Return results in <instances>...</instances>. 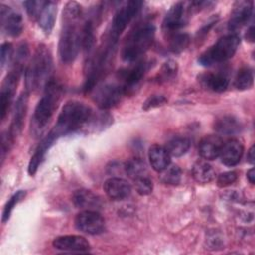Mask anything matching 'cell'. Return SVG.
Here are the masks:
<instances>
[{
    "instance_id": "1",
    "label": "cell",
    "mask_w": 255,
    "mask_h": 255,
    "mask_svg": "<svg viewBox=\"0 0 255 255\" xmlns=\"http://www.w3.org/2000/svg\"><path fill=\"white\" fill-rule=\"evenodd\" d=\"M83 15L82 6L70 1L63 10V25L59 39V56L65 64L75 61L81 48V18Z\"/></svg>"
},
{
    "instance_id": "2",
    "label": "cell",
    "mask_w": 255,
    "mask_h": 255,
    "mask_svg": "<svg viewBox=\"0 0 255 255\" xmlns=\"http://www.w3.org/2000/svg\"><path fill=\"white\" fill-rule=\"evenodd\" d=\"M96 113L83 102L69 101L62 108L56 125L50 130V134L57 140L59 137L80 132L90 131Z\"/></svg>"
},
{
    "instance_id": "3",
    "label": "cell",
    "mask_w": 255,
    "mask_h": 255,
    "mask_svg": "<svg viewBox=\"0 0 255 255\" xmlns=\"http://www.w3.org/2000/svg\"><path fill=\"white\" fill-rule=\"evenodd\" d=\"M118 39L111 36L109 33L103 40L102 45L89 57L85 67V83L83 90L85 93L92 92L109 72L116 52Z\"/></svg>"
},
{
    "instance_id": "4",
    "label": "cell",
    "mask_w": 255,
    "mask_h": 255,
    "mask_svg": "<svg viewBox=\"0 0 255 255\" xmlns=\"http://www.w3.org/2000/svg\"><path fill=\"white\" fill-rule=\"evenodd\" d=\"M53 59L52 55L44 44H40L28 65L25 72V84L27 92H34L45 89L52 80Z\"/></svg>"
},
{
    "instance_id": "5",
    "label": "cell",
    "mask_w": 255,
    "mask_h": 255,
    "mask_svg": "<svg viewBox=\"0 0 255 255\" xmlns=\"http://www.w3.org/2000/svg\"><path fill=\"white\" fill-rule=\"evenodd\" d=\"M63 95V87L53 79L44 89L43 96L39 100L32 118L34 132L41 133L52 120Z\"/></svg>"
},
{
    "instance_id": "6",
    "label": "cell",
    "mask_w": 255,
    "mask_h": 255,
    "mask_svg": "<svg viewBox=\"0 0 255 255\" xmlns=\"http://www.w3.org/2000/svg\"><path fill=\"white\" fill-rule=\"evenodd\" d=\"M155 36V27L152 23H142L137 25L127 37L123 49L122 59L132 63L137 60L152 46Z\"/></svg>"
},
{
    "instance_id": "7",
    "label": "cell",
    "mask_w": 255,
    "mask_h": 255,
    "mask_svg": "<svg viewBox=\"0 0 255 255\" xmlns=\"http://www.w3.org/2000/svg\"><path fill=\"white\" fill-rule=\"evenodd\" d=\"M239 44L240 38L237 34L225 35L199 56L198 63L205 67L223 63L234 56Z\"/></svg>"
},
{
    "instance_id": "8",
    "label": "cell",
    "mask_w": 255,
    "mask_h": 255,
    "mask_svg": "<svg viewBox=\"0 0 255 255\" xmlns=\"http://www.w3.org/2000/svg\"><path fill=\"white\" fill-rule=\"evenodd\" d=\"M23 65L13 63L11 70L4 79L0 93V117L3 121L13 103L17 86L23 72Z\"/></svg>"
},
{
    "instance_id": "9",
    "label": "cell",
    "mask_w": 255,
    "mask_h": 255,
    "mask_svg": "<svg viewBox=\"0 0 255 255\" xmlns=\"http://www.w3.org/2000/svg\"><path fill=\"white\" fill-rule=\"evenodd\" d=\"M142 6V2L138 0H131L125 2L116 12L109 34L116 39L126 30L128 25L132 21V19L138 14Z\"/></svg>"
},
{
    "instance_id": "10",
    "label": "cell",
    "mask_w": 255,
    "mask_h": 255,
    "mask_svg": "<svg viewBox=\"0 0 255 255\" xmlns=\"http://www.w3.org/2000/svg\"><path fill=\"white\" fill-rule=\"evenodd\" d=\"M93 100L103 111L116 107L126 95L123 87L118 82L106 83L94 89Z\"/></svg>"
},
{
    "instance_id": "11",
    "label": "cell",
    "mask_w": 255,
    "mask_h": 255,
    "mask_svg": "<svg viewBox=\"0 0 255 255\" xmlns=\"http://www.w3.org/2000/svg\"><path fill=\"white\" fill-rule=\"evenodd\" d=\"M147 63L144 60H137L135 64L119 71L118 83L123 87L126 95L134 92L147 71Z\"/></svg>"
},
{
    "instance_id": "12",
    "label": "cell",
    "mask_w": 255,
    "mask_h": 255,
    "mask_svg": "<svg viewBox=\"0 0 255 255\" xmlns=\"http://www.w3.org/2000/svg\"><path fill=\"white\" fill-rule=\"evenodd\" d=\"M75 226L84 233L97 235L104 232L106 222L97 210H82L76 215Z\"/></svg>"
},
{
    "instance_id": "13",
    "label": "cell",
    "mask_w": 255,
    "mask_h": 255,
    "mask_svg": "<svg viewBox=\"0 0 255 255\" xmlns=\"http://www.w3.org/2000/svg\"><path fill=\"white\" fill-rule=\"evenodd\" d=\"M28 100H29V92L25 91L19 96V98L16 101L11 125L9 129L7 130V134L13 143L22 132L27 110H28Z\"/></svg>"
},
{
    "instance_id": "14",
    "label": "cell",
    "mask_w": 255,
    "mask_h": 255,
    "mask_svg": "<svg viewBox=\"0 0 255 255\" xmlns=\"http://www.w3.org/2000/svg\"><path fill=\"white\" fill-rule=\"evenodd\" d=\"M187 22V9L184 3H175L165 15L162 21V31L167 37L178 33Z\"/></svg>"
},
{
    "instance_id": "15",
    "label": "cell",
    "mask_w": 255,
    "mask_h": 255,
    "mask_svg": "<svg viewBox=\"0 0 255 255\" xmlns=\"http://www.w3.org/2000/svg\"><path fill=\"white\" fill-rule=\"evenodd\" d=\"M253 14V2L249 0L237 1L232 9L228 21V30L231 34H236L240 31L251 19Z\"/></svg>"
},
{
    "instance_id": "16",
    "label": "cell",
    "mask_w": 255,
    "mask_h": 255,
    "mask_svg": "<svg viewBox=\"0 0 255 255\" xmlns=\"http://www.w3.org/2000/svg\"><path fill=\"white\" fill-rule=\"evenodd\" d=\"M0 18L3 32L12 38L19 37L24 29L23 18L21 14L13 11L10 7L0 5Z\"/></svg>"
},
{
    "instance_id": "17",
    "label": "cell",
    "mask_w": 255,
    "mask_h": 255,
    "mask_svg": "<svg viewBox=\"0 0 255 255\" xmlns=\"http://www.w3.org/2000/svg\"><path fill=\"white\" fill-rule=\"evenodd\" d=\"M53 246L61 251L88 252L91 249L90 242L80 235H62L53 240Z\"/></svg>"
},
{
    "instance_id": "18",
    "label": "cell",
    "mask_w": 255,
    "mask_h": 255,
    "mask_svg": "<svg viewBox=\"0 0 255 255\" xmlns=\"http://www.w3.org/2000/svg\"><path fill=\"white\" fill-rule=\"evenodd\" d=\"M57 15V3L53 1H42L40 9L38 11L36 21L43 30V32L49 35L55 25Z\"/></svg>"
},
{
    "instance_id": "19",
    "label": "cell",
    "mask_w": 255,
    "mask_h": 255,
    "mask_svg": "<svg viewBox=\"0 0 255 255\" xmlns=\"http://www.w3.org/2000/svg\"><path fill=\"white\" fill-rule=\"evenodd\" d=\"M244 152L243 144L235 138L228 139L227 141L223 142L221 151H220V159L221 162L226 166H234L236 165Z\"/></svg>"
},
{
    "instance_id": "20",
    "label": "cell",
    "mask_w": 255,
    "mask_h": 255,
    "mask_svg": "<svg viewBox=\"0 0 255 255\" xmlns=\"http://www.w3.org/2000/svg\"><path fill=\"white\" fill-rule=\"evenodd\" d=\"M106 194L114 200H123L131 193L130 184L121 177H110L104 183Z\"/></svg>"
},
{
    "instance_id": "21",
    "label": "cell",
    "mask_w": 255,
    "mask_h": 255,
    "mask_svg": "<svg viewBox=\"0 0 255 255\" xmlns=\"http://www.w3.org/2000/svg\"><path fill=\"white\" fill-rule=\"evenodd\" d=\"M223 140L220 136L209 134L204 136L198 145V152L205 160H214L220 155Z\"/></svg>"
},
{
    "instance_id": "22",
    "label": "cell",
    "mask_w": 255,
    "mask_h": 255,
    "mask_svg": "<svg viewBox=\"0 0 255 255\" xmlns=\"http://www.w3.org/2000/svg\"><path fill=\"white\" fill-rule=\"evenodd\" d=\"M74 205L82 210H98L102 207V199L99 195L88 189H78L73 193Z\"/></svg>"
},
{
    "instance_id": "23",
    "label": "cell",
    "mask_w": 255,
    "mask_h": 255,
    "mask_svg": "<svg viewBox=\"0 0 255 255\" xmlns=\"http://www.w3.org/2000/svg\"><path fill=\"white\" fill-rule=\"evenodd\" d=\"M199 80L204 88L215 93L226 91L229 85L228 76L222 72H208L202 74Z\"/></svg>"
},
{
    "instance_id": "24",
    "label": "cell",
    "mask_w": 255,
    "mask_h": 255,
    "mask_svg": "<svg viewBox=\"0 0 255 255\" xmlns=\"http://www.w3.org/2000/svg\"><path fill=\"white\" fill-rule=\"evenodd\" d=\"M55 141H56V139L50 133H48L42 139V141L39 143V145L37 146V148H36L34 154L32 155V157L29 161V164H28V173L31 176L35 175V173L37 172L43 159L45 158L47 151L50 149V147L54 144Z\"/></svg>"
},
{
    "instance_id": "25",
    "label": "cell",
    "mask_w": 255,
    "mask_h": 255,
    "mask_svg": "<svg viewBox=\"0 0 255 255\" xmlns=\"http://www.w3.org/2000/svg\"><path fill=\"white\" fill-rule=\"evenodd\" d=\"M148 159L153 170L163 171L170 164V155L166 148L159 144H152L148 149Z\"/></svg>"
},
{
    "instance_id": "26",
    "label": "cell",
    "mask_w": 255,
    "mask_h": 255,
    "mask_svg": "<svg viewBox=\"0 0 255 255\" xmlns=\"http://www.w3.org/2000/svg\"><path fill=\"white\" fill-rule=\"evenodd\" d=\"M213 128L218 133L225 135H234L241 131L242 125L235 117L230 115H224L214 121Z\"/></svg>"
},
{
    "instance_id": "27",
    "label": "cell",
    "mask_w": 255,
    "mask_h": 255,
    "mask_svg": "<svg viewBox=\"0 0 255 255\" xmlns=\"http://www.w3.org/2000/svg\"><path fill=\"white\" fill-rule=\"evenodd\" d=\"M192 176L196 182L205 184L215 178V171L207 161L199 159L192 166Z\"/></svg>"
},
{
    "instance_id": "28",
    "label": "cell",
    "mask_w": 255,
    "mask_h": 255,
    "mask_svg": "<svg viewBox=\"0 0 255 255\" xmlns=\"http://www.w3.org/2000/svg\"><path fill=\"white\" fill-rule=\"evenodd\" d=\"M190 147V140L184 136H175L166 143V150L170 156L180 157L184 155Z\"/></svg>"
},
{
    "instance_id": "29",
    "label": "cell",
    "mask_w": 255,
    "mask_h": 255,
    "mask_svg": "<svg viewBox=\"0 0 255 255\" xmlns=\"http://www.w3.org/2000/svg\"><path fill=\"white\" fill-rule=\"evenodd\" d=\"M124 170L126 174L132 180L147 175V166L140 158L128 159L124 165Z\"/></svg>"
},
{
    "instance_id": "30",
    "label": "cell",
    "mask_w": 255,
    "mask_h": 255,
    "mask_svg": "<svg viewBox=\"0 0 255 255\" xmlns=\"http://www.w3.org/2000/svg\"><path fill=\"white\" fill-rule=\"evenodd\" d=\"M95 28L94 22L92 20H87L84 25H82L81 32V48L85 52H92L95 46Z\"/></svg>"
},
{
    "instance_id": "31",
    "label": "cell",
    "mask_w": 255,
    "mask_h": 255,
    "mask_svg": "<svg viewBox=\"0 0 255 255\" xmlns=\"http://www.w3.org/2000/svg\"><path fill=\"white\" fill-rule=\"evenodd\" d=\"M254 82L253 71L249 67H242L238 70L234 79V87L239 91H245L252 88Z\"/></svg>"
},
{
    "instance_id": "32",
    "label": "cell",
    "mask_w": 255,
    "mask_h": 255,
    "mask_svg": "<svg viewBox=\"0 0 255 255\" xmlns=\"http://www.w3.org/2000/svg\"><path fill=\"white\" fill-rule=\"evenodd\" d=\"M178 72V65L174 60H167L163 63V65L160 68L159 73L156 76V80L158 83H167L171 80H173Z\"/></svg>"
},
{
    "instance_id": "33",
    "label": "cell",
    "mask_w": 255,
    "mask_h": 255,
    "mask_svg": "<svg viewBox=\"0 0 255 255\" xmlns=\"http://www.w3.org/2000/svg\"><path fill=\"white\" fill-rule=\"evenodd\" d=\"M168 49L174 54H179L184 51L190 42V38L186 33H175L168 37Z\"/></svg>"
},
{
    "instance_id": "34",
    "label": "cell",
    "mask_w": 255,
    "mask_h": 255,
    "mask_svg": "<svg viewBox=\"0 0 255 255\" xmlns=\"http://www.w3.org/2000/svg\"><path fill=\"white\" fill-rule=\"evenodd\" d=\"M160 173V180L169 185H176L181 180V169L178 165H168Z\"/></svg>"
},
{
    "instance_id": "35",
    "label": "cell",
    "mask_w": 255,
    "mask_h": 255,
    "mask_svg": "<svg viewBox=\"0 0 255 255\" xmlns=\"http://www.w3.org/2000/svg\"><path fill=\"white\" fill-rule=\"evenodd\" d=\"M26 196V191L25 190H18L16 193H14L10 199L6 202L4 209H3V213H2V222L5 223L9 220L11 213L14 209V207L20 202L22 201Z\"/></svg>"
},
{
    "instance_id": "36",
    "label": "cell",
    "mask_w": 255,
    "mask_h": 255,
    "mask_svg": "<svg viewBox=\"0 0 255 255\" xmlns=\"http://www.w3.org/2000/svg\"><path fill=\"white\" fill-rule=\"evenodd\" d=\"M133 181H134V188L138 194L148 195L152 192L153 183L147 175L138 177V178L134 179Z\"/></svg>"
},
{
    "instance_id": "37",
    "label": "cell",
    "mask_w": 255,
    "mask_h": 255,
    "mask_svg": "<svg viewBox=\"0 0 255 255\" xmlns=\"http://www.w3.org/2000/svg\"><path fill=\"white\" fill-rule=\"evenodd\" d=\"M166 102H167V99L163 95H151L143 102L142 110L149 111V110L163 106Z\"/></svg>"
},
{
    "instance_id": "38",
    "label": "cell",
    "mask_w": 255,
    "mask_h": 255,
    "mask_svg": "<svg viewBox=\"0 0 255 255\" xmlns=\"http://www.w3.org/2000/svg\"><path fill=\"white\" fill-rule=\"evenodd\" d=\"M237 178H238L237 172L231 170V171H226L219 174L216 182L219 187H226L233 184L237 180Z\"/></svg>"
},
{
    "instance_id": "39",
    "label": "cell",
    "mask_w": 255,
    "mask_h": 255,
    "mask_svg": "<svg viewBox=\"0 0 255 255\" xmlns=\"http://www.w3.org/2000/svg\"><path fill=\"white\" fill-rule=\"evenodd\" d=\"M1 68H5L8 64H10L13 59V46L9 42H5L1 45Z\"/></svg>"
},
{
    "instance_id": "40",
    "label": "cell",
    "mask_w": 255,
    "mask_h": 255,
    "mask_svg": "<svg viewBox=\"0 0 255 255\" xmlns=\"http://www.w3.org/2000/svg\"><path fill=\"white\" fill-rule=\"evenodd\" d=\"M41 2L42 1H26V2H24V6L26 8L27 14L33 20H35L37 17L39 8L41 6Z\"/></svg>"
},
{
    "instance_id": "41",
    "label": "cell",
    "mask_w": 255,
    "mask_h": 255,
    "mask_svg": "<svg viewBox=\"0 0 255 255\" xmlns=\"http://www.w3.org/2000/svg\"><path fill=\"white\" fill-rule=\"evenodd\" d=\"M215 22L216 21H211V22H209L207 25H205L204 27H202V29L200 30V31H198V33H197V37L198 38H201V37H204L206 34H208V31L210 30V28L213 26V24H215Z\"/></svg>"
},
{
    "instance_id": "42",
    "label": "cell",
    "mask_w": 255,
    "mask_h": 255,
    "mask_svg": "<svg viewBox=\"0 0 255 255\" xmlns=\"http://www.w3.org/2000/svg\"><path fill=\"white\" fill-rule=\"evenodd\" d=\"M254 149H255V147H254V145H252V146L249 148V150L247 151V161H248L249 163H251V164H253L254 161H255Z\"/></svg>"
},
{
    "instance_id": "43",
    "label": "cell",
    "mask_w": 255,
    "mask_h": 255,
    "mask_svg": "<svg viewBox=\"0 0 255 255\" xmlns=\"http://www.w3.org/2000/svg\"><path fill=\"white\" fill-rule=\"evenodd\" d=\"M246 176H247L248 181H249L251 184H254V182H255V172H254V168H250V169L247 171Z\"/></svg>"
},
{
    "instance_id": "44",
    "label": "cell",
    "mask_w": 255,
    "mask_h": 255,
    "mask_svg": "<svg viewBox=\"0 0 255 255\" xmlns=\"http://www.w3.org/2000/svg\"><path fill=\"white\" fill-rule=\"evenodd\" d=\"M246 39L250 42L254 41V26H251L246 32Z\"/></svg>"
}]
</instances>
